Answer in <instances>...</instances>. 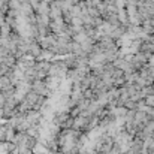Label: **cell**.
Listing matches in <instances>:
<instances>
[{
	"instance_id": "1",
	"label": "cell",
	"mask_w": 154,
	"mask_h": 154,
	"mask_svg": "<svg viewBox=\"0 0 154 154\" xmlns=\"http://www.w3.org/2000/svg\"><path fill=\"white\" fill-rule=\"evenodd\" d=\"M35 154H48V148L47 147H42L41 144H36L35 148H33Z\"/></svg>"
}]
</instances>
